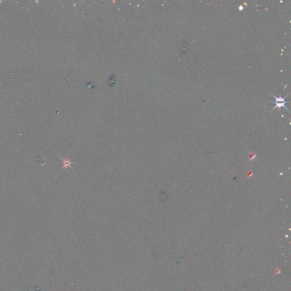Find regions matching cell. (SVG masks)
<instances>
[{"mask_svg":"<svg viewBox=\"0 0 291 291\" xmlns=\"http://www.w3.org/2000/svg\"><path fill=\"white\" fill-rule=\"evenodd\" d=\"M272 94V93H271ZM272 95L275 98V107L272 109V110H273L276 107H285V109H286L287 110H288V109L286 107L285 105H286V101H285V98H283L281 97H276L275 95H273V94H272Z\"/></svg>","mask_w":291,"mask_h":291,"instance_id":"1","label":"cell"},{"mask_svg":"<svg viewBox=\"0 0 291 291\" xmlns=\"http://www.w3.org/2000/svg\"><path fill=\"white\" fill-rule=\"evenodd\" d=\"M64 167H67L69 166V165L71 164V162L69 161H68L67 160H64Z\"/></svg>","mask_w":291,"mask_h":291,"instance_id":"2","label":"cell"}]
</instances>
